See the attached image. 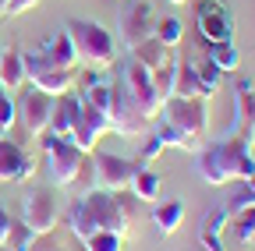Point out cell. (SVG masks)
Listing matches in <instances>:
<instances>
[{
	"instance_id": "1",
	"label": "cell",
	"mask_w": 255,
	"mask_h": 251,
	"mask_svg": "<svg viewBox=\"0 0 255 251\" xmlns=\"http://www.w3.org/2000/svg\"><path fill=\"white\" fill-rule=\"evenodd\" d=\"M195 170L209 187H223V184H234V180H248L255 177V156L252 145H245L241 138L227 135L213 145H202L195 156Z\"/></svg>"
},
{
	"instance_id": "2",
	"label": "cell",
	"mask_w": 255,
	"mask_h": 251,
	"mask_svg": "<svg viewBox=\"0 0 255 251\" xmlns=\"http://www.w3.org/2000/svg\"><path fill=\"white\" fill-rule=\"evenodd\" d=\"M68 230L85 241L89 234L96 230H110V234H121L128 237L135 230V219H128L114 198V191H100V187H92L89 195H78L68 209Z\"/></svg>"
},
{
	"instance_id": "3",
	"label": "cell",
	"mask_w": 255,
	"mask_h": 251,
	"mask_svg": "<svg viewBox=\"0 0 255 251\" xmlns=\"http://www.w3.org/2000/svg\"><path fill=\"white\" fill-rule=\"evenodd\" d=\"M64 32L71 36L75 53H78L82 64H89V68H96V71H107V68L117 64V39L107 32L103 25H96V21H78V18H75V21L64 25Z\"/></svg>"
},
{
	"instance_id": "4",
	"label": "cell",
	"mask_w": 255,
	"mask_h": 251,
	"mask_svg": "<svg viewBox=\"0 0 255 251\" xmlns=\"http://www.w3.org/2000/svg\"><path fill=\"white\" fill-rule=\"evenodd\" d=\"M156 120L170 124L174 131H181L188 142H195L202 149V135H206V124H209V106H206V99H177V96H170Z\"/></svg>"
},
{
	"instance_id": "5",
	"label": "cell",
	"mask_w": 255,
	"mask_h": 251,
	"mask_svg": "<svg viewBox=\"0 0 255 251\" xmlns=\"http://www.w3.org/2000/svg\"><path fill=\"white\" fill-rule=\"evenodd\" d=\"M121 82H124V88H128V96H131L135 110L152 124V120L159 117V110H163V99L156 96V85H152V71H149L145 64H138L135 57H128L124 68H121Z\"/></svg>"
},
{
	"instance_id": "6",
	"label": "cell",
	"mask_w": 255,
	"mask_h": 251,
	"mask_svg": "<svg viewBox=\"0 0 255 251\" xmlns=\"http://www.w3.org/2000/svg\"><path fill=\"white\" fill-rule=\"evenodd\" d=\"M21 57H25V78H28L32 88L46 92V96H64V92H71L75 71L57 68L43 50H28V53H21Z\"/></svg>"
},
{
	"instance_id": "7",
	"label": "cell",
	"mask_w": 255,
	"mask_h": 251,
	"mask_svg": "<svg viewBox=\"0 0 255 251\" xmlns=\"http://www.w3.org/2000/svg\"><path fill=\"white\" fill-rule=\"evenodd\" d=\"M156 21L159 18H156L149 0H131V4L121 7V14H117V36L128 46V53H131L138 43H145V39L156 36Z\"/></svg>"
},
{
	"instance_id": "8",
	"label": "cell",
	"mask_w": 255,
	"mask_h": 251,
	"mask_svg": "<svg viewBox=\"0 0 255 251\" xmlns=\"http://www.w3.org/2000/svg\"><path fill=\"white\" fill-rule=\"evenodd\" d=\"M39 145H43L46 160H50V177H53V184L68 187V184L75 180V173H78L82 160H85V152H82L75 142L57 138V135H50V131H43V135H39Z\"/></svg>"
},
{
	"instance_id": "9",
	"label": "cell",
	"mask_w": 255,
	"mask_h": 251,
	"mask_svg": "<svg viewBox=\"0 0 255 251\" xmlns=\"http://www.w3.org/2000/svg\"><path fill=\"white\" fill-rule=\"evenodd\" d=\"M107 120H110V131H114V135H121V138H135V135H142V131L149 128V120L135 110V103H131V96H128V88H124V82H121V78L110 85Z\"/></svg>"
},
{
	"instance_id": "10",
	"label": "cell",
	"mask_w": 255,
	"mask_h": 251,
	"mask_svg": "<svg viewBox=\"0 0 255 251\" xmlns=\"http://www.w3.org/2000/svg\"><path fill=\"white\" fill-rule=\"evenodd\" d=\"M21 223L32 230V234H53V227L60 223V205H57V195L46 191V187H32L21 202Z\"/></svg>"
},
{
	"instance_id": "11",
	"label": "cell",
	"mask_w": 255,
	"mask_h": 251,
	"mask_svg": "<svg viewBox=\"0 0 255 251\" xmlns=\"http://www.w3.org/2000/svg\"><path fill=\"white\" fill-rule=\"evenodd\" d=\"M92 170H96V187L100 191H124V187H131V177L142 163H131L124 160V156H110V152H100L92 149Z\"/></svg>"
},
{
	"instance_id": "12",
	"label": "cell",
	"mask_w": 255,
	"mask_h": 251,
	"mask_svg": "<svg viewBox=\"0 0 255 251\" xmlns=\"http://www.w3.org/2000/svg\"><path fill=\"white\" fill-rule=\"evenodd\" d=\"M18 92H21L18 103H14V106H18V120H21V128H25L28 138H39V135L46 131V117H50L53 96H46V92L32 88V85H21Z\"/></svg>"
},
{
	"instance_id": "13",
	"label": "cell",
	"mask_w": 255,
	"mask_h": 251,
	"mask_svg": "<svg viewBox=\"0 0 255 251\" xmlns=\"http://www.w3.org/2000/svg\"><path fill=\"white\" fill-rule=\"evenodd\" d=\"M195 21L206 43H227L234 32V18L223 0H199L195 4Z\"/></svg>"
},
{
	"instance_id": "14",
	"label": "cell",
	"mask_w": 255,
	"mask_h": 251,
	"mask_svg": "<svg viewBox=\"0 0 255 251\" xmlns=\"http://www.w3.org/2000/svg\"><path fill=\"white\" fill-rule=\"evenodd\" d=\"M231 135L241 138L245 145H255V85L241 78L234 85V120H231Z\"/></svg>"
},
{
	"instance_id": "15",
	"label": "cell",
	"mask_w": 255,
	"mask_h": 251,
	"mask_svg": "<svg viewBox=\"0 0 255 251\" xmlns=\"http://www.w3.org/2000/svg\"><path fill=\"white\" fill-rule=\"evenodd\" d=\"M32 173H36V156H28L11 138H0V184L28 180Z\"/></svg>"
},
{
	"instance_id": "16",
	"label": "cell",
	"mask_w": 255,
	"mask_h": 251,
	"mask_svg": "<svg viewBox=\"0 0 255 251\" xmlns=\"http://www.w3.org/2000/svg\"><path fill=\"white\" fill-rule=\"evenodd\" d=\"M103 135H110V120H107V113L103 110H92L89 103H82V113H78V124H75V131H71V138L68 142H75L85 156L100 145V138Z\"/></svg>"
},
{
	"instance_id": "17",
	"label": "cell",
	"mask_w": 255,
	"mask_h": 251,
	"mask_svg": "<svg viewBox=\"0 0 255 251\" xmlns=\"http://www.w3.org/2000/svg\"><path fill=\"white\" fill-rule=\"evenodd\" d=\"M82 113V96L78 92H64V96H53L50 103V117H46V131L57 138H71L75 124Z\"/></svg>"
},
{
	"instance_id": "18",
	"label": "cell",
	"mask_w": 255,
	"mask_h": 251,
	"mask_svg": "<svg viewBox=\"0 0 255 251\" xmlns=\"http://www.w3.org/2000/svg\"><path fill=\"white\" fill-rule=\"evenodd\" d=\"M0 85H4L7 92H18L21 85H28L25 78V57L18 50H0Z\"/></svg>"
},
{
	"instance_id": "19",
	"label": "cell",
	"mask_w": 255,
	"mask_h": 251,
	"mask_svg": "<svg viewBox=\"0 0 255 251\" xmlns=\"http://www.w3.org/2000/svg\"><path fill=\"white\" fill-rule=\"evenodd\" d=\"M174 96L177 99H209L195 75V64H188V60H177V68H174Z\"/></svg>"
},
{
	"instance_id": "20",
	"label": "cell",
	"mask_w": 255,
	"mask_h": 251,
	"mask_svg": "<svg viewBox=\"0 0 255 251\" xmlns=\"http://www.w3.org/2000/svg\"><path fill=\"white\" fill-rule=\"evenodd\" d=\"M57 68H68V71H75V64H78V53H75V43H71V36L68 32H57V36H50L46 39V46H39Z\"/></svg>"
},
{
	"instance_id": "21",
	"label": "cell",
	"mask_w": 255,
	"mask_h": 251,
	"mask_svg": "<svg viewBox=\"0 0 255 251\" xmlns=\"http://www.w3.org/2000/svg\"><path fill=\"white\" fill-rule=\"evenodd\" d=\"M152 223H156L159 234H177V227L184 223V202H177V198L159 202L152 209Z\"/></svg>"
},
{
	"instance_id": "22",
	"label": "cell",
	"mask_w": 255,
	"mask_h": 251,
	"mask_svg": "<svg viewBox=\"0 0 255 251\" xmlns=\"http://www.w3.org/2000/svg\"><path fill=\"white\" fill-rule=\"evenodd\" d=\"M128 57H135V60H138V64H145L149 71H156L159 64H163V60H170V57H174V50H167L163 43H159V39L152 36V39H145V43H138V46H135L131 53H128Z\"/></svg>"
},
{
	"instance_id": "23",
	"label": "cell",
	"mask_w": 255,
	"mask_h": 251,
	"mask_svg": "<svg viewBox=\"0 0 255 251\" xmlns=\"http://www.w3.org/2000/svg\"><path fill=\"white\" fill-rule=\"evenodd\" d=\"M159 187H163V180H159V173H152V170H145V167H138L135 170V177H131V191L138 202H156L159 198Z\"/></svg>"
},
{
	"instance_id": "24",
	"label": "cell",
	"mask_w": 255,
	"mask_h": 251,
	"mask_svg": "<svg viewBox=\"0 0 255 251\" xmlns=\"http://www.w3.org/2000/svg\"><path fill=\"white\" fill-rule=\"evenodd\" d=\"M209 60L227 75V71H238V64H241V53L234 50V43L227 39V43H209Z\"/></svg>"
},
{
	"instance_id": "25",
	"label": "cell",
	"mask_w": 255,
	"mask_h": 251,
	"mask_svg": "<svg viewBox=\"0 0 255 251\" xmlns=\"http://www.w3.org/2000/svg\"><path fill=\"white\" fill-rule=\"evenodd\" d=\"M174 68H177V57H170V60H163L156 71H152V85H156V96L159 99H170L174 96Z\"/></svg>"
},
{
	"instance_id": "26",
	"label": "cell",
	"mask_w": 255,
	"mask_h": 251,
	"mask_svg": "<svg viewBox=\"0 0 255 251\" xmlns=\"http://www.w3.org/2000/svg\"><path fill=\"white\" fill-rule=\"evenodd\" d=\"M238 187L231 191V198H227V216H238V212H245V209H255V191L248 187V180H234Z\"/></svg>"
},
{
	"instance_id": "27",
	"label": "cell",
	"mask_w": 255,
	"mask_h": 251,
	"mask_svg": "<svg viewBox=\"0 0 255 251\" xmlns=\"http://www.w3.org/2000/svg\"><path fill=\"white\" fill-rule=\"evenodd\" d=\"M156 39L163 43L167 50H177L181 39H184V25L177 18H163V21H156Z\"/></svg>"
},
{
	"instance_id": "28",
	"label": "cell",
	"mask_w": 255,
	"mask_h": 251,
	"mask_svg": "<svg viewBox=\"0 0 255 251\" xmlns=\"http://www.w3.org/2000/svg\"><path fill=\"white\" fill-rule=\"evenodd\" d=\"M82 244H85V251H124V237L121 234H110V230H96Z\"/></svg>"
},
{
	"instance_id": "29",
	"label": "cell",
	"mask_w": 255,
	"mask_h": 251,
	"mask_svg": "<svg viewBox=\"0 0 255 251\" xmlns=\"http://www.w3.org/2000/svg\"><path fill=\"white\" fill-rule=\"evenodd\" d=\"M14 117H18V106H14V92H7L0 85V138H7L11 128H14Z\"/></svg>"
},
{
	"instance_id": "30",
	"label": "cell",
	"mask_w": 255,
	"mask_h": 251,
	"mask_svg": "<svg viewBox=\"0 0 255 251\" xmlns=\"http://www.w3.org/2000/svg\"><path fill=\"white\" fill-rule=\"evenodd\" d=\"M231 227H234V237L241 244H255V209H245V212L231 216Z\"/></svg>"
},
{
	"instance_id": "31",
	"label": "cell",
	"mask_w": 255,
	"mask_h": 251,
	"mask_svg": "<svg viewBox=\"0 0 255 251\" xmlns=\"http://www.w3.org/2000/svg\"><path fill=\"white\" fill-rule=\"evenodd\" d=\"M68 187L75 191V198H78V195H89L92 187H96V170H92V156H85V160H82V167H78V173H75V180H71Z\"/></svg>"
},
{
	"instance_id": "32",
	"label": "cell",
	"mask_w": 255,
	"mask_h": 251,
	"mask_svg": "<svg viewBox=\"0 0 255 251\" xmlns=\"http://www.w3.org/2000/svg\"><path fill=\"white\" fill-rule=\"evenodd\" d=\"M195 75H199V82H202V88H206V96H213V92L223 85V71L213 64L209 57L202 60V64H195Z\"/></svg>"
},
{
	"instance_id": "33",
	"label": "cell",
	"mask_w": 255,
	"mask_h": 251,
	"mask_svg": "<svg viewBox=\"0 0 255 251\" xmlns=\"http://www.w3.org/2000/svg\"><path fill=\"white\" fill-rule=\"evenodd\" d=\"M32 237H36V234H32V230L21 223V219H14V223H11V234H7V244H4V248H11V251H25V248L32 244Z\"/></svg>"
},
{
	"instance_id": "34",
	"label": "cell",
	"mask_w": 255,
	"mask_h": 251,
	"mask_svg": "<svg viewBox=\"0 0 255 251\" xmlns=\"http://www.w3.org/2000/svg\"><path fill=\"white\" fill-rule=\"evenodd\" d=\"M39 0H0V21H7V18H18L25 11H32Z\"/></svg>"
},
{
	"instance_id": "35",
	"label": "cell",
	"mask_w": 255,
	"mask_h": 251,
	"mask_svg": "<svg viewBox=\"0 0 255 251\" xmlns=\"http://www.w3.org/2000/svg\"><path fill=\"white\" fill-rule=\"evenodd\" d=\"M231 223V216H227V209H209L206 212V219H202V230H209V234H223V227Z\"/></svg>"
},
{
	"instance_id": "36",
	"label": "cell",
	"mask_w": 255,
	"mask_h": 251,
	"mask_svg": "<svg viewBox=\"0 0 255 251\" xmlns=\"http://www.w3.org/2000/svg\"><path fill=\"white\" fill-rule=\"evenodd\" d=\"M25 251H64V244L53 237V234H39V237H32V244Z\"/></svg>"
},
{
	"instance_id": "37",
	"label": "cell",
	"mask_w": 255,
	"mask_h": 251,
	"mask_svg": "<svg viewBox=\"0 0 255 251\" xmlns=\"http://www.w3.org/2000/svg\"><path fill=\"white\" fill-rule=\"evenodd\" d=\"M199 241L206 251H227V241H223V234H209V230H199Z\"/></svg>"
},
{
	"instance_id": "38",
	"label": "cell",
	"mask_w": 255,
	"mask_h": 251,
	"mask_svg": "<svg viewBox=\"0 0 255 251\" xmlns=\"http://www.w3.org/2000/svg\"><path fill=\"white\" fill-rule=\"evenodd\" d=\"M11 223H14V216L7 212V205L0 202V248L7 244V234H11Z\"/></svg>"
},
{
	"instance_id": "39",
	"label": "cell",
	"mask_w": 255,
	"mask_h": 251,
	"mask_svg": "<svg viewBox=\"0 0 255 251\" xmlns=\"http://www.w3.org/2000/svg\"><path fill=\"white\" fill-rule=\"evenodd\" d=\"M248 187H252V191H255V177H248Z\"/></svg>"
},
{
	"instance_id": "40",
	"label": "cell",
	"mask_w": 255,
	"mask_h": 251,
	"mask_svg": "<svg viewBox=\"0 0 255 251\" xmlns=\"http://www.w3.org/2000/svg\"><path fill=\"white\" fill-rule=\"evenodd\" d=\"M170 4H184V0H170Z\"/></svg>"
},
{
	"instance_id": "41",
	"label": "cell",
	"mask_w": 255,
	"mask_h": 251,
	"mask_svg": "<svg viewBox=\"0 0 255 251\" xmlns=\"http://www.w3.org/2000/svg\"><path fill=\"white\" fill-rule=\"evenodd\" d=\"M0 251H11V248H0Z\"/></svg>"
},
{
	"instance_id": "42",
	"label": "cell",
	"mask_w": 255,
	"mask_h": 251,
	"mask_svg": "<svg viewBox=\"0 0 255 251\" xmlns=\"http://www.w3.org/2000/svg\"><path fill=\"white\" fill-rule=\"evenodd\" d=\"M0 50H4V43H0Z\"/></svg>"
}]
</instances>
